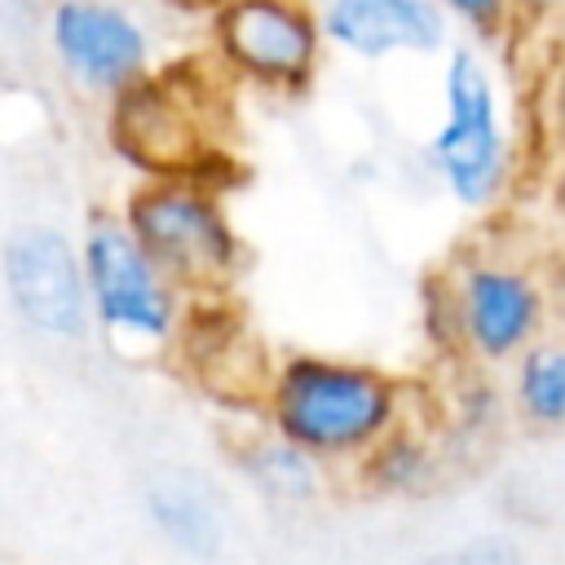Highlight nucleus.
Segmentation results:
<instances>
[{
  "instance_id": "obj_16",
  "label": "nucleus",
  "mask_w": 565,
  "mask_h": 565,
  "mask_svg": "<svg viewBox=\"0 0 565 565\" xmlns=\"http://www.w3.org/2000/svg\"><path fill=\"white\" fill-rule=\"evenodd\" d=\"M543 132H552V141L565 150V44L543 71Z\"/></svg>"
},
{
  "instance_id": "obj_18",
  "label": "nucleus",
  "mask_w": 565,
  "mask_h": 565,
  "mask_svg": "<svg viewBox=\"0 0 565 565\" xmlns=\"http://www.w3.org/2000/svg\"><path fill=\"white\" fill-rule=\"evenodd\" d=\"M163 9H172V13H185V18H207L221 0H159Z\"/></svg>"
},
{
  "instance_id": "obj_9",
  "label": "nucleus",
  "mask_w": 565,
  "mask_h": 565,
  "mask_svg": "<svg viewBox=\"0 0 565 565\" xmlns=\"http://www.w3.org/2000/svg\"><path fill=\"white\" fill-rule=\"evenodd\" d=\"M4 282L18 313L49 331L75 335L84 327V274L71 243L49 225H26L4 243Z\"/></svg>"
},
{
  "instance_id": "obj_3",
  "label": "nucleus",
  "mask_w": 565,
  "mask_h": 565,
  "mask_svg": "<svg viewBox=\"0 0 565 565\" xmlns=\"http://www.w3.org/2000/svg\"><path fill=\"white\" fill-rule=\"evenodd\" d=\"M124 225L154 269L190 291H225L243 256L221 190L207 181L146 177L124 203Z\"/></svg>"
},
{
  "instance_id": "obj_5",
  "label": "nucleus",
  "mask_w": 565,
  "mask_h": 565,
  "mask_svg": "<svg viewBox=\"0 0 565 565\" xmlns=\"http://www.w3.org/2000/svg\"><path fill=\"white\" fill-rule=\"evenodd\" d=\"M274 393V419L296 450L340 455L366 446L393 415V384L371 366L296 358Z\"/></svg>"
},
{
  "instance_id": "obj_15",
  "label": "nucleus",
  "mask_w": 565,
  "mask_h": 565,
  "mask_svg": "<svg viewBox=\"0 0 565 565\" xmlns=\"http://www.w3.org/2000/svg\"><path fill=\"white\" fill-rule=\"evenodd\" d=\"M44 35V4L40 0H0V40L13 49H31V40Z\"/></svg>"
},
{
  "instance_id": "obj_14",
  "label": "nucleus",
  "mask_w": 565,
  "mask_h": 565,
  "mask_svg": "<svg viewBox=\"0 0 565 565\" xmlns=\"http://www.w3.org/2000/svg\"><path fill=\"white\" fill-rule=\"evenodd\" d=\"M437 4L450 18V26H459L481 49H503L521 31L512 0H437Z\"/></svg>"
},
{
  "instance_id": "obj_12",
  "label": "nucleus",
  "mask_w": 565,
  "mask_h": 565,
  "mask_svg": "<svg viewBox=\"0 0 565 565\" xmlns=\"http://www.w3.org/2000/svg\"><path fill=\"white\" fill-rule=\"evenodd\" d=\"M150 508H154V521L163 525V534L190 552H207L221 530H216V508L212 499L190 486V481H177V486H159L150 494Z\"/></svg>"
},
{
  "instance_id": "obj_6",
  "label": "nucleus",
  "mask_w": 565,
  "mask_h": 565,
  "mask_svg": "<svg viewBox=\"0 0 565 565\" xmlns=\"http://www.w3.org/2000/svg\"><path fill=\"white\" fill-rule=\"evenodd\" d=\"M44 44L62 79L102 102L154 66L150 26L119 0H49Z\"/></svg>"
},
{
  "instance_id": "obj_11",
  "label": "nucleus",
  "mask_w": 565,
  "mask_h": 565,
  "mask_svg": "<svg viewBox=\"0 0 565 565\" xmlns=\"http://www.w3.org/2000/svg\"><path fill=\"white\" fill-rule=\"evenodd\" d=\"M539 322V291L530 287L525 274L516 269H499V265H481L468 274L463 282V327L468 340L499 358L512 353Z\"/></svg>"
},
{
  "instance_id": "obj_8",
  "label": "nucleus",
  "mask_w": 565,
  "mask_h": 565,
  "mask_svg": "<svg viewBox=\"0 0 565 565\" xmlns=\"http://www.w3.org/2000/svg\"><path fill=\"white\" fill-rule=\"evenodd\" d=\"M327 49L358 62L437 57L450 44V18L437 0H313Z\"/></svg>"
},
{
  "instance_id": "obj_7",
  "label": "nucleus",
  "mask_w": 565,
  "mask_h": 565,
  "mask_svg": "<svg viewBox=\"0 0 565 565\" xmlns=\"http://www.w3.org/2000/svg\"><path fill=\"white\" fill-rule=\"evenodd\" d=\"M84 278L88 296L106 327L124 335H168L172 327V291L154 260L141 252L124 221L97 216L84 238Z\"/></svg>"
},
{
  "instance_id": "obj_19",
  "label": "nucleus",
  "mask_w": 565,
  "mask_h": 565,
  "mask_svg": "<svg viewBox=\"0 0 565 565\" xmlns=\"http://www.w3.org/2000/svg\"><path fill=\"white\" fill-rule=\"evenodd\" d=\"M552 199H556V212L565 216V163L556 168V181H552Z\"/></svg>"
},
{
  "instance_id": "obj_17",
  "label": "nucleus",
  "mask_w": 565,
  "mask_h": 565,
  "mask_svg": "<svg viewBox=\"0 0 565 565\" xmlns=\"http://www.w3.org/2000/svg\"><path fill=\"white\" fill-rule=\"evenodd\" d=\"M521 26H543L552 18H565V0H512Z\"/></svg>"
},
{
  "instance_id": "obj_1",
  "label": "nucleus",
  "mask_w": 565,
  "mask_h": 565,
  "mask_svg": "<svg viewBox=\"0 0 565 565\" xmlns=\"http://www.w3.org/2000/svg\"><path fill=\"white\" fill-rule=\"evenodd\" d=\"M230 84L207 53L150 66L106 97L110 150L141 177H190L221 190L216 177L234 163L225 146Z\"/></svg>"
},
{
  "instance_id": "obj_13",
  "label": "nucleus",
  "mask_w": 565,
  "mask_h": 565,
  "mask_svg": "<svg viewBox=\"0 0 565 565\" xmlns=\"http://www.w3.org/2000/svg\"><path fill=\"white\" fill-rule=\"evenodd\" d=\"M521 406L539 424L565 419V344H543L521 366Z\"/></svg>"
},
{
  "instance_id": "obj_2",
  "label": "nucleus",
  "mask_w": 565,
  "mask_h": 565,
  "mask_svg": "<svg viewBox=\"0 0 565 565\" xmlns=\"http://www.w3.org/2000/svg\"><path fill=\"white\" fill-rule=\"evenodd\" d=\"M428 159L463 207H490L516 168L499 75L477 40L446 44L441 119L428 137Z\"/></svg>"
},
{
  "instance_id": "obj_10",
  "label": "nucleus",
  "mask_w": 565,
  "mask_h": 565,
  "mask_svg": "<svg viewBox=\"0 0 565 565\" xmlns=\"http://www.w3.org/2000/svg\"><path fill=\"white\" fill-rule=\"evenodd\" d=\"M181 353L190 366V380L230 406H247L269 397V353L260 335L230 309H203L190 313Z\"/></svg>"
},
{
  "instance_id": "obj_4",
  "label": "nucleus",
  "mask_w": 565,
  "mask_h": 565,
  "mask_svg": "<svg viewBox=\"0 0 565 565\" xmlns=\"http://www.w3.org/2000/svg\"><path fill=\"white\" fill-rule=\"evenodd\" d=\"M207 57L243 88L305 97L327 62L313 0H221L207 18Z\"/></svg>"
}]
</instances>
